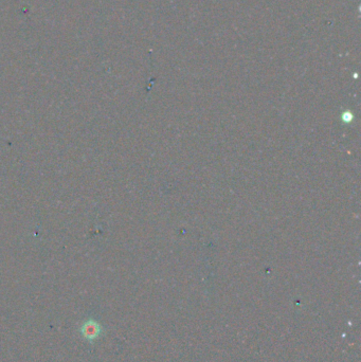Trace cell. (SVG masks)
<instances>
[{
	"label": "cell",
	"mask_w": 361,
	"mask_h": 362,
	"mask_svg": "<svg viewBox=\"0 0 361 362\" xmlns=\"http://www.w3.org/2000/svg\"><path fill=\"white\" fill-rule=\"evenodd\" d=\"M102 333V328H101L100 324L94 320H89V321H86L84 323L81 327V334L84 337V338L94 341L96 340L98 337Z\"/></svg>",
	"instance_id": "1"
}]
</instances>
